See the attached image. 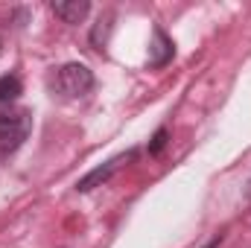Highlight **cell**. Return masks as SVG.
Wrapping results in <instances>:
<instances>
[{
	"mask_svg": "<svg viewBox=\"0 0 251 248\" xmlns=\"http://www.w3.org/2000/svg\"><path fill=\"white\" fill-rule=\"evenodd\" d=\"M50 88H53V94L62 97V99H79V97H85V94L94 88V73L79 62L62 64V67L53 73Z\"/></svg>",
	"mask_w": 251,
	"mask_h": 248,
	"instance_id": "obj_1",
	"label": "cell"
},
{
	"mask_svg": "<svg viewBox=\"0 0 251 248\" xmlns=\"http://www.w3.org/2000/svg\"><path fill=\"white\" fill-rule=\"evenodd\" d=\"M32 131V111L26 108H12L0 114V155H12L24 146V140Z\"/></svg>",
	"mask_w": 251,
	"mask_h": 248,
	"instance_id": "obj_2",
	"label": "cell"
},
{
	"mask_svg": "<svg viewBox=\"0 0 251 248\" xmlns=\"http://www.w3.org/2000/svg\"><path fill=\"white\" fill-rule=\"evenodd\" d=\"M140 152L137 149H128V152H123V155H117V158H111V161H105L102 167H97V170H91L85 178H79L76 181V193H88V190H94V187H102L120 167H126V164H131L134 158H137Z\"/></svg>",
	"mask_w": 251,
	"mask_h": 248,
	"instance_id": "obj_3",
	"label": "cell"
},
{
	"mask_svg": "<svg viewBox=\"0 0 251 248\" xmlns=\"http://www.w3.org/2000/svg\"><path fill=\"white\" fill-rule=\"evenodd\" d=\"M173 56H176L173 38L161 26H155L152 29V47H149V67H164V64L173 62Z\"/></svg>",
	"mask_w": 251,
	"mask_h": 248,
	"instance_id": "obj_4",
	"label": "cell"
},
{
	"mask_svg": "<svg viewBox=\"0 0 251 248\" xmlns=\"http://www.w3.org/2000/svg\"><path fill=\"white\" fill-rule=\"evenodd\" d=\"M50 9L64 24H82L91 12V3L88 0H59V3H50Z\"/></svg>",
	"mask_w": 251,
	"mask_h": 248,
	"instance_id": "obj_5",
	"label": "cell"
},
{
	"mask_svg": "<svg viewBox=\"0 0 251 248\" xmlns=\"http://www.w3.org/2000/svg\"><path fill=\"white\" fill-rule=\"evenodd\" d=\"M111 21H114V15H111V12H108V15H100L97 26L91 29V44H94L97 50H102V47H105V41H108V32H111Z\"/></svg>",
	"mask_w": 251,
	"mask_h": 248,
	"instance_id": "obj_6",
	"label": "cell"
},
{
	"mask_svg": "<svg viewBox=\"0 0 251 248\" xmlns=\"http://www.w3.org/2000/svg\"><path fill=\"white\" fill-rule=\"evenodd\" d=\"M24 94V85L18 76H0V102H15L18 97Z\"/></svg>",
	"mask_w": 251,
	"mask_h": 248,
	"instance_id": "obj_7",
	"label": "cell"
},
{
	"mask_svg": "<svg viewBox=\"0 0 251 248\" xmlns=\"http://www.w3.org/2000/svg\"><path fill=\"white\" fill-rule=\"evenodd\" d=\"M167 137H170V131H167V128H158V131L152 134V140H149V155H161L164 146H167Z\"/></svg>",
	"mask_w": 251,
	"mask_h": 248,
	"instance_id": "obj_8",
	"label": "cell"
},
{
	"mask_svg": "<svg viewBox=\"0 0 251 248\" xmlns=\"http://www.w3.org/2000/svg\"><path fill=\"white\" fill-rule=\"evenodd\" d=\"M219 243H222V234H216V237H213V240H210L204 248H219Z\"/></svg>",
	"mask_w": 251,
	"mask_h": 248,
	"instance_id": "obj_9",
	"label": "cell"
}]
</instances>
